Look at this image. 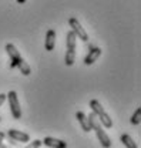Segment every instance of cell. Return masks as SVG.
I'll use <instances>...</instances> for the list:
<instances>
[{"mask_svg": "<svg viewBox=\"0 0 141 148\" xmlns=\"http://www.w3.org/2000/svg\"><path fill=\"white\" fill-rule=\"evenodd\" d=\"M43 145L46 147H52V148H67V143L63 141V140H57L53 137H46L43 141Z\"/></svg>", "mask_w": 141, "mask_h": 148, "instance_id": "cell-8", "label": "cell"}, {"mask_svg": "<svg viewBox=\"0 0 141 148\" xmlns=\"http://www.w3.org/2000/svg\"><path fill=\"white\" fill-rule=\"evenodd\" d=\"M87 117H88V121H90V125H91V130H94V131H96V135H97V138H98L100 144H101L104 148H110L111 147V140H110V137L107 135L106 131L103 130L101 123L98 121L97 115L91 111V112H90V115H87Z\"/></svg>", "mask_w": 141, "mask_h": 148, "instance_id": "cell-2", "label": "cell"}, {"mask_svg": "<svg viewBox=\"0 0 141 148\" xmlns=\"http://www.w3.org/2000/svg\"><path fill=\"white\" fill-rule=\"evenodd\" d=\"M69 24H70L73 33L76 34L77 38H80L81 41H88V34L86 33V30L83 29V26L80 24V21L76 17H70L69 18Z\"/></svg>", "mask_w": 141, "mask_h": 148, "instance_id": "cell-6", "label": "cell"}, {"mask_svg": "<svg viewBox=\"0 0 141 148\" xmlns=\"http://www.w3.org/2000/svg\"><path fill=\"white\" fill-rule=\"evenodd\" d=\"M90 108H91V111L97 115L98 121H100L106 128H111V127H113V120H111V117L106 112V110L103 108V106L100 104V101L91 100V101H90Z\"/></svg>", "mask_w": 141, "mask_h": 148, "instance_id": "cell-3", "label": "cell"}, {"mask_svg": "<svg viewBox=\"0 0 141 148\" xmlns=\"http://www.w3.org/2000/svg\"><path fill=\"white\" fill-rule=\"evenodd\" d=\"M76 118L78 120V123H80V125H81L83 131H86V132L91 131V125H90L88 117L83 112V111H77V112H76Z\"/></svg>", "mask_w": 141, "mask_h": 148, "instance_id": "cell-11", "label": "cell"}, {"mask_svg": "<svg viewBox=\"0 0 141 148\" xmlns=\"http://www.w3.org/2000/svg\"><path fill=\"white\" fill-rule=\"evenodd\" d=\"M6 98L9 100V104H10V111H12V115L19 120L21 118V107H20V101H19L17 92L16 91H9V94L6 95Z\"/></svg>", "mask_w": 141, "mask_h": 148, "instance_id": "cell-5", "label": "cell"}, {"mask_svg": "<svg viewBox=\"0 0 141 148\" xmlns=\"http://www.w3.org/2000/svg\"><path fill=\"white\" fill-rule=\"evenodd\" d=\"M4 101H6V94H0V107L3 106Z\"/></svg>", "mask_w": 141, "mask_h": 148, "instance_id": "cell-15", "label": "cell"}, {"mask_svg": "<svg viewBox=\"0 0 141 148\" xmlns=\"http://www.w3.org/2000/svg\"><path fill=\"white\" fill-rule=\"evenodd\" d=\"M6 51H7V54L10 57V61H12V63H10V67H12V69L17 67L23 75H30V73H32L30 66L23 60V57L20 56V53L17 51V49H16L12 43H7V44H6Z\"/></svg>", "mask_w": 141, "mask_h": 148, "instance_id": "cell-1", "label": "cell"}, {"mask_svg": "<svg viewBox=\"0 0 141 148\" xmlns=\"http://www.w3.org/2000/svg\"><path fill=\"white\" fill-rule=\"evenodd\" d=\"M54 46H56V32H54L53 29H50V30L46 33V40H44L46 51H53Z\"/></svg>", "mask_w": 141, "mask_h": 148, "instance_id": "cell-9", "label": "cell"}, {"mask_svg": "<svg viewBox=\"0 0 141 148\" xmlns=\"http://www.w3.org/2000/svg\"><path fill=\"white\" fill-rule=\"evenodd\" d=\"M121 143H123L127 148H138V145L134 143V140H133L128 134H123V135H121Z\"/></svg>", "mask_w": 141, "mask_h": 148, "instance_id": "cell-12", "label": "cell"}, {"mask_svg": "<svg viewBox=\"0 0 141 148\" xmlns=\"http://www.w3.org/2000/svg\"><path fill=\"white\" fill-rule=\"evenodd\" d=\"M100 56H101V49L93 47V49L88 51V54L86 56V58H84V64H86V66H91L93 63H96V60H97Z\"/></svg>", "mask_w": 141, "mask_h": 148, "instance_id": "cell-10", "label": "cell"}, {"mask_svg": "<svg viewBox=\"0 0 141 148\" xmlns=\"http://www.w3.org/2000/svg\"><path fill=\"white\" fill-rule=\"evenodd\" d=\"M66 44H67V51H66V57H64V64L67 67H71L74 64L76 60V46H77V37L73 33V30H70L67 33L66 37Z\"/></svg>", "mask_w": 141, "mask_h": 148, "instance_id": "cell-4", "label": "cell"}, {"mask_svg": "<svg viewBox=\"0 0 141 148\" xmlns=\"http://www.w3.org/2000/svg\"><path fill=\"white\" fill-rule=\"evenodd\" d=\"M140 121H141V108L138 107L137 110L134 111L133 117H131V124H133V125H138Z\"/></svg>", "mask_w": 141, "mask_h": 148, "instance_id": "cell-13", "label": "cell"}, {"mask_svg": "<svg viewBox=\"0 0 141 148\" xmlns=\"http://www.w3.org/2000/svg\"><path fill=\"white\" fill-rule=\"evenodd\" d=\"M7 135L10 137V140L20 141V143H29L30 141V135L27 132H23V131H19V130H9Z\"/></svg>", "mask_w": 141, "mask_h": 148, "instance_id": "cell-7", "label": "cell"}, {"mask_svg": "<svg viewBox=\"0 0 141 148\" xmlns=\"http://www.w3.org/2000/svg\"><path fill=\"white\" fill-rule=\"evenodd\" d=\"M3 138H4V132L0 131V145H1V143H3Z\"/></svg>", "mask_w": 141, "mask_h": 148, "instance_id": "cell-16", "label": "cell"}, {"mask_svg": "<svg viewBox=\"0 0 141 148\" xmlns=\"http://www.w3.org/2000/svg\"><path fill=\"white\" fill-rule=\"evenodd\" d=\"M17 3L19 4H24V3H26V0H17Z\"/></svg>", "mask_w": 141, "mask_h": 148, "instance_id": "cell-17", "label": "cell"}, {"mask_svg": "<svg viewBox=\"0 0 141 148\" xmlns=\"http://www.w3.org/2000/svg\"><path fill=\"white\" fill-rule=\"evenodd\" d=\"M41 145H43V143H41L40 140H34V141H33V143L30 144V147H32V148H34V147H41Z\"/></svg>", "mask_w": 141, "mask_h": 148, "instance_id": "cell-14", "label": "cell"}, {"mask_svg": "<svg viewBox=\"0 0 141 148\" xmlns=\"http://www.w3.org/2000/svg\"><path fill=\"white\" fill-rule=\"evenodd\" d=\"M0 121H1V117H0Z\"/></svg>", "mask_w": 141, "mask_h": 148, "instance_id": "cell-18", "label": "cell"}]
</instances>
